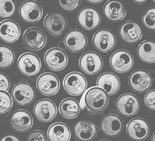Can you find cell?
Wrapping results in <instances>:
<instances>
[{"label":"cell","instance_id":"44dd1931","mask_svg":"<svg viewBox=\"0 0 155 141\" xmlns=\"http://www.w3.org/2000/svg\"><path fill=\"white\" fill-rule=\"evenodd\" d=\"M104 16L112 22H118L123 20L126 15L125 4L120 0H109L103 8Z\"/></svg>","mask_w":155,"mask_h":141},{"label":"cell","instance_id":"603a6c76","mask_svg":"<svg viewBox=\"0 0 155 141\" xmlns=\"http://www.w3.org/2000/svg\"><path fill=\"white\" fill-rule=\"evenodd\" d=\"M20 35L21 28L16 21L4 20L0 23V39L4 42H15Z\"/></svg>","mask_w":155,"mask_h":141},{"label":"cell","instance_id":"83f0119b","mask_svg":"<svg viewBox=\"0 0 155 141\" xmlns=\"http://www.w3.org/2000/svg\"><path fill=\"white\" fill-rule=\"evenodd\" d=\"M137 55L141 61L147 64L155 62V42L145 40L141 42L137 48Z\"/></svg>","mask_w":155,"mask_h":141},{"label":"cell","instance_id":"8fae6325","mask_svg":"<svg viewBox=\"0 0 155 141\" xmlns=\"http://www.w3.org/2000/svg\"><path fill=\"white\" fill-rule=\"evenodd\" d=\"M42 6L35 0H27L19 8V16L23 21L28 23H37L42 18Z\"/></svg>","mask_w":155,"mask_h":141},{"label":"cell","instance_id":"4fadbf2b","mask_svg":"<svg viewBox=\"0 0 155 141\" xmlns=\"http://www.w3.org/2000/svg\"><path fill=\"white\" fill-rule=\"evenodd\" d=\"M129 86L135 92L143 93L152 86V79L148 71L143 69L135 70L129 77Z\"/></svg>","mask_w":155,"mask_h":141},{"label":"cell","instance_id":"d590c367","mask_svg":"<svg viewBox=\"0 0 155 141\" xmlns=\"http://www.w3.org/2000/svg\"><path fill=\"white\" fill-rule=\"evenodd\" d=\"M11 83L8 77L4 73L0 72V90L7 91L9 90Z\"/></svg>","mask_w":155,"mask_h":141},{"label":"cell","instance_id":"ffe728a7","mask_svg":"<svg viewBox=\"0 0 155 141\" xmlns=\"http://www.w3.org/2000/svg\"><path fill=\"white\" fill-rule=\"evenodd\" d=\"M10 123L14 131L18 133H25L33 126V120L28 112L24 109H18L12 114Z\"/></svg>","mask_w":155,"mask_h":141},{"label":"cell","instance_id":"1f68e13d","mask_svg":"<svg viewBox=\"0 0 155 141\" xmlns=\"http://www.w3.org/2000/svg\"><path fill=\"white\" fill-rule=\"evenodd\" d=\"M12 99L6 91L0 90V114L7 113L12 109Z\"/></svg>","mask_w":155,"mask_h":141},{"label":"cell","instance_id":"74e56055","mask_svg":"<svg viewBox=\"0 0 155 141\" xmlns=\"http://www.w3.org/2000/svg\"><path fill=\"white\" fill-rule=\"evenodd\" d=\"M86 1L92 4H98L102 2L104 0H86Z\"/></svg>","mask_w":155,"mask_h":141},{"label":"cell","instance_id":"ba28073f","mask_svg":"<svg viewBox=\"0 0 155 141\" xmlns=\"http://www.w3.org/2000/svg\"><path fill=\"white\" fill-rule=\"evenodd\" d=\"M79 66L86 74L94 75L102 69L103 61L101 56L94 52H87L81 56Z\"/></svg>","mask_w":155,"mask_h":141},{"label":"cell","instance_id":"e575fe53","mask_svg":"<svg viewBox=\"0 0 155 141\" xmlns=\"http://www.w3.org/2000/svg\"><path fill=\"white\" fill-rule=\"evenodd\" d=\"M145 103L151 110H155V90L147 92L145 96Z\"/></svg>","mask_w":155,"mask_h":141},{"label":"cell","instance_id":"f546056e","mask_svg":"<svg viewBox=\"0 0 155 141\" xmlns=\"http://www.w3.org/2000/svg\"><path fill=\"white\" fill-rule=\"evenodd\" d=\"M16 10L14 0H0V18H9Z\"/></svg>","mask_w":155,"mask_h":141},{"label":"cell","instance_id":"8d00e7d4","mask_svg":"<svg viewBox=\"0 0 155 141\" xmlns=\"http://www.w3.org/2000/svg\"><path fill=\"white\" fill-rule=\"evenodd\" d=\"M0 141H21V140L18 136L13 135V134H9V135L3 136L0 139Z\"/></svg>","mask_w":155,"mask_h":141},{"label":"cell","instance_id":"4316f807","mask_svg":"<svg viewBox=\"0 0 155 141\" xmlns=\"http://www.w3.org/2000/svg\"><path fill=\"white\" fill-rule=\"evenodd\" d=\"M81 111V106L76 99H64L59 105V112L64 118L72 119L76 118Z\"/></svg>","mask_w":155,"mask_h":141},{"label":"cell","instance_id":"277c9868","mask_svg":"<svg viewBox=\"0 0 155 141\" xmlns=\"http://www.w3.org/2000/svg\"><path fill=\"white\" fill-rule=\"evenodd\" d=\"M45 63L50 70L62 71L68 64V55L66 52L59 47L49 49L45 55Z\"/></svg>","mask_w":155,"mask_h":141},{"label":"cell","instance_id":"52a82bcc","mask_svg":"<svg viewBox=\"0 0 155 141\" xmlns=\"http://www.w3.org/2000/svg\"><path fill=\"white\" fill-rule=\"evenodd\" d=\"M134 64L133 56L128 51L119 49L113 53L110 58L111 68L118 73H125L130 70Z\"/></svg>","mask_w":155,"mask_h":141},{"label":"cell","instance_id":"ac0fdd59","mask_svg":"<svg viewBox=\"0 0 155 141\" xmlns=\"http://www.w3.org/2000/svg\"><path fill=\"white\" fill-rule=\"evenodd\" d=\"M64 42L70 52L78 53L85 49L87 45V38L85 32L81 30H72L66 35Z\"/></svg>","mask_w":155,"mask_h":141},{"label":"cell","instance_id":"836d02e7","mask_svg":"<svg viewBox=\"0 0 155 141\" xmlns=\"http://www.w3.org/2000/svg\"><path fill=\"white\" fill-rule=\"evenodd\" d=\"M27 141H47V139L46 135L42 131L35 130L30 133Z\"/></svg>","mask_w":155,"mask_h":141},{"label":"cell","instance_id":"d6986e66","mask_svg":"<svg viewBox=\"0 0 155 141\" xmlns=\"http://www.w3.org/2000/svg\"><path fill=\"white\" fill-rule=\"evenodd\" d=\"M124 123L121 119L115 114H109L104 116L100 123V129L104 135L114 138L123 131Z\"/></svg>","mask_w":155,"mask_h":141},{"label":"cell","instance_id":"f35d334b","mask_svg":"<svg viewBox=\"0 0 155 141\" xmlns=\"http://www.w3.org/2000/svg\"><path fill=\"white\" fill-rule=\"evenodd\" d=\"M133 1L137 4H142L145 3V2L147 1V0H133Z\"/></svg>","mask_w":155,"mask_h":141},{"label":"cell","instance_id":"8992f818","mask_svg":"<svg viewBox=\"0 0 155 141\" xmlns=\"http://www.w3.org/2000/svg\"><path fill=\"white\" fill-rule=\"evenodd\" d=\"M68 25L66 17L61 13L54 12L45 16L44 26L49 34L59 35L65 31Z\"/></svg>","mask_w":155,"mask_h":141},{"label":"cell","instance_id":"d4e9b609","mask_svg":"<svg viewBox=\"0 0 155 141\" xmlns=\"http://www.w3.org/2000/svg\"><path fill=\"white\" fill-rule=\"evenodd\" d=\"M97 85L99 88L104 90L108 95L116 94L119 90L120 83L118 77L113 73H102L97 79Z\"/></svg>","mask_w":155,"mask_h":141},{"label":"cell","instance_id":"30bf717a","mask_svg":"<svg viewBox=\"0 0 155 141\" xmlns=\"http://www.w3.org/2000/svg\"><path fill=\"white\" fill-rule=\"evenodd\" d=\"M36 119L42 122L47 123L52 121L57 114V105L49 99H42L36 102L33 108Z\"/></svg>","mask_w":155,"mask_h":141},{"label":"cell","instance_id":"cb8c5ba5","mask_svg":"<svg viewBox=\"0 0 155 141\" xmlns=\"http://www.w3.org/2000/svg\"><path fill=\"white\" fill-rule=\"evenodd\" d=\"M74 132L78 140L90 141L95 137L97 128L93 122L89 120H81L75 125Z\"/></svg>","mask_w":155,"mask_h":141},{"label":"cell","instance_id":"7a4b0ae2","mask_svg":"<svg viewBox=\"0 0 155 141\" xmlns=\"http://www.w3.org/2000/svg\"><path fill=\"white\" fill-rule=\"evenodd\" d=\"M63 86L66 92L73 96H78L85 92L87 82L82 73L71 72L64 78Z\"/></svg>","mask_w":155,"mask_h":141},{"label":"cell","instance_id":"2e32d148","mask_svg":"<svg viewBox=\"0 0 155 141\" xmlns=\"http://www.w3.org/2000/svg\"><path fill=\"white\" fill-rule=\"evenodd\" d=\"M92 42L101 52H108L114 48L116 39L114 33L108 29H101L94 35Z\"/></svg>","mask_w":155,"mask_h":141},{"label":"cell","instance_id":"f1b7e54d","mask_svg":"<svg viewBox=\"0 0 155 141\" xmlns=\"http://www.w3.org/2000/svg\"><path fill=\"white\" fill-rule=\"evenodd\" d=\"M14 51L9 47L0 46V69H6L12 66L14 62Z\"/></svg>","mask_w":155,"mask_h":141},{"label":"cell","instance_id":"d6a6232c","mask_svg":"<svg viewBox=\"0 0 155 141\" xmlns=\"http://www.w3.org/2000/svg\"><path fill=\"white\" fill-rule=\"evenodd\" d=\"M81 0H58L59 6L66 12L76 11L81 5Z\"/></svg>","mask_w":155,"mask_h":141},{"label":"cell","instance_id":"60d3db41","mask_svg":"<svg viewBox=\"0 0 155 141\" xmlns=\"http://www.w3.org/2000/svg\"><path fill=\"white\" fill-rule=\"evenodd\" d=\"M99 141H111V140H107V139H103V140H99Z\"/></svg>","mask_w":155,"mask_h":141},{"label":"cell","instance_id":"3957f363","mask_svg":"<svg viewBox=\"0 0 155 141\" xmlns=\"http://www.w3.org/2000/svg\"><path fill=\"white\" fill-rule=\"evenodd\" d=\"M23 42L25 47L33 51H38L45 46L47 37L44 31L37 27L30 28L24 32Z\"/></svg>","mask_w":155,"mask_h":141},{"label":"cell","instance_id":"5b68a950","mask_svg":"<svg viewBox=\"0 0 155 141\" xmlns=\"http://www.w3.org/2000/svg\"><path fill=\"white\" fill-rule=\"evenodd\" d=\"M17 66L22 74L27 76H33L40 70L41 61L35 54L26 52L19 56Z\"/></svg>","mask_w":155,"mask_h":141},{"label":"cell","instance_id":"9c48e42d","mask_svg":"<svg viewBox=\"0 0 155 141\" xmlns=\"http://www.w3.org/2000/svg\"><path fill=\"white\" fill-rule=\"evenodd\" d=\"M36 86L39 92L45 96H53L59 92V80L51 73H45L38 77Z\"/></svg>","mask_w":155,"mask_h":141},{"label":"cell","instance_id":"7c38bea8","mask_svg":"<svg viewBox=\"0 0 155 141\" xmlns=\"http://www.w3.org/2000/svg\"><path fill=\"white\" fill-rule=\"evenodd\" d=\"M116 107L120 114L130 117L138 112L140 102L135 95L131 93H125L118 97L116 102Z\"/></svg>","mask_w":155,"mask_h":141},{"label":"cell","instance_id":"7402d4cb","mask_svg":"<svg viewBox=\"0 0 155 141\" xmlns=\"http://www.w3.org/2000/svg\"><path fill=\"white\" fill-rule=\"evenodd\" d=\"M121 39L126 42L135 43L143 36V29L138 23L129 21L123 23L119 30Z\"/></svg>","mask_w":155,"mask_h":141},{"label":"cell","instance_id":"b9f144b4","mask_svg":"<svg viewBox=\"0 0 155 141\" xmlns=\"http://www.w3.org/2000/svg\"><path fill=\"white\" fill-rule=\"evenodd\" d=\"M152 1H153V2H154V3H155V0H152Z\"/></svg>","mask_w":155,"mask_h":141},{"label":"cell","instance_id":"4dcf8cb0","mask_svg":"<svg viewBox=\"0 0 155 141\" xmlns=\"http://www.w3.org/2000/svg\"><path fill=\"white\" fill-rule=\"evenodd\" d=\"M142 21L149 30H155V7H150L144 12Z\"/></svg>","mask_w":155,"mask_h":141},{"label":"cell","instance_id":"e0dca14e","mask_svg":"<svg viewBox=\"0 0 155 141\" xmlns=\"http://www.w3.org/2000/svg\"><path fill=\"white\" fill-rule=\"evenodd\" d=\"M78 22L83 29L92 30L97 28L100 24L101 16L95 8L85 7L78 14Z\"/></svg>","mask_w":155,"mask_h":141},{"label":"cell","instance_id":"9a60e30c","mask_svg":"<svg viewBox=\"0 0 155 141\" xmlns=\"http://www.w3.org/2000/svg\"><path fill=\"white\" fill-rule=\"evenodd\" d=\"M12 93L14 100L21 106L31 104L35 97V92L33 87L26 82H21L15 85Z\"/></svg>","mask_w":155,"mask_h":141},{"label":"cell","instance_id":"ab89813d","mask_svg":"<svg viewBox=\"0 0 155 141\" xmlns=\"http://www.w3.org/2000/svg\"><path fill=\"white\" fill-rule=\"evenodd\" d=\"M152 141H155V132L153 133V135H152Z\"/></svg>","mask_w":155,"mask_h":141},{"label":"cell","instance_id":"5bb4252c","mask_svg":"<svg viewBox=\"0 0 155 141\" xmlns=\"http://www.w3.org/2000/svg\"><path fill=\"white\" fill-rule=\"evenodd\" d=\"M126 131L132 140L142 141L149 136L150 128L149 123L145 119L135 118L127 124Z\"/></svg>","mask_w":155,"mask_h":141},{"label":"cell","instance_id":"484cf974","mask_svg":"<svg viewBox=\"0 0 155 141\" xmlns=\"http://www.w3.org/2000/svg\"><path fill=\"white\" fill-rule=\"evenodd\" d=\"M49 141H69L71 132L69 127L64 123L57 122L50 126L47 131Z\"/></svg>","mask_w":155,"mask_h":141},{"label":"cell","instance_id":"6da1fadb","mask_svg":"<svg viewBox=\"0 0 155 141\" xmlns=\"http://www.w3.org/2000/svg\"><path fill=\"white\" fill-rule=\"evenodd\" d=\"M109 103V95L99 87H91L87 89L81 99L82 109H85L92 114L104 111Z\"/></svg>","mask_w":155,"mask_h":141}]
</instances>
